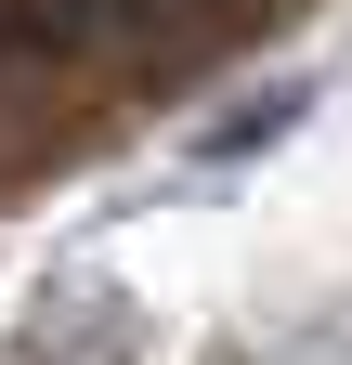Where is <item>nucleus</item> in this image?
Returning <instances> with one entry per match:
<instances>
[{
    "instance_id": "f257e3e1",
    "label": "nucleus",
    "mask_w": 352,
    "mask_h": 365,
    "mask_svg": "<svg viewBox=\"0 0 352 365\" xmlns=\"http://www.w3.org/2000/svg\"><path fill=\"white\" fill-rule=\"evenodd\" d=\"M170 14H196V0H66V26H170Z\"/></svg>"
}]
</instances>
